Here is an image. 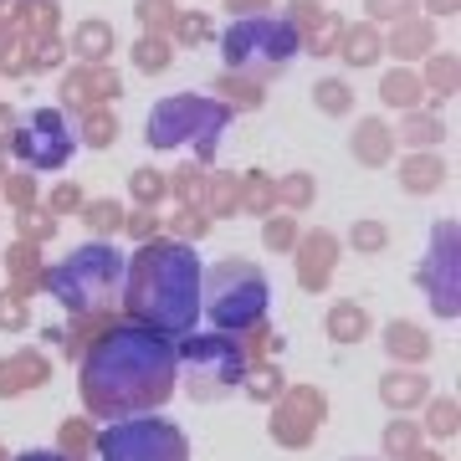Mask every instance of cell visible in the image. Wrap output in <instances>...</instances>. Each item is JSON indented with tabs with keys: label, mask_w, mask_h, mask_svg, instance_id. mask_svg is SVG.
Masks as SVG:
<instances>
[{
	"label": "cell",
	"mask_w": 461,
	"mask_h": 461,
	"mask_svg": "<svg viewBox=\"0 0 461 461\" xmlns=\"http://www.w3.org/2000/svg\"><path fill=\"white\" fill-rule=\"evenodd\" d=\"M175 390V348L149 329L108 333L83 364V400L98 415H123L133 405H154Z\"/></svg>",
	"instance_id": "obj_1"
},
{
	"label": "cell",
	"mask_w": 461,
	"mask_h": 461,
	"mask_svg": "<svg viewBox=\"0 0 461 461\" xmlns=\"http://www.w3.org/2000/svg\"><path fill=\"white\" fill-rule=\"evenodd\" d=\"M129 308L159 333H185L200 313V262L190 247H149L133 257Z\"/></svg>",
	"instance_id": "obj_2"
},
{
	"label": "cell",
	"mask_w": 461,
	"mask_h": 461,
	"mask_svg": "<svg viewBox=\"0 0 461 461\" xmlns=\"http://www.w3.org/2000/svg\"><path fill=\"white\" fill-rule=\"evenodd\" d=\"M118 282H123V257L113 247H83L51 272V287L67 308H103L118 293Z\"/></svg>",
	"instance_id": "obj_3"
},
{
	"label": "cell",
	"mask_w": 461,
	"mask_h": 461,
	"mask_svg": "<svg viewBox=\"0 0 461 461\" xmlns=\"http://www.w3.org/2000/svg\"><path fill=\"white\" fill-rule=\"evenodd\" d=\"M205 308L221 329H251L257 318L267 313V282L257 267L247 262H221L211 272V297Z\"/></svg>",
	"instance_id": "obj_4"
},
{
	"label": "cell",
	"mask_w": 461,
	"mask_h": 461,
	"mask_svg": "<svg viewBox=\"0 0 461 461\" xmlns=\"http://www.w3.org/2000/svg\"><path fill=\"white\" fill-rule=\"evenodd\" d=\"M103 461H185V436L169 420H118L98 441Z\"/></svg>",
	"instance_id": "obj_5"
},
{
	"label": "cell",
	"mask_w": 461,
	"mask_h": 461,
	"mask_svg": "<svg viewBox=\"0 0 461 461\" xmlns=\"http://www.w3.org/2000/svg\"><path fill=\"white\" fill-rule=\"evenodd\" d=\"M226 123V108L221 103H205V98H169L154 108L149 118V144L154 149H175L185 144L190 133H215Z\"/></svg>",
	"instance_id": "obj_6"
},
{
	"label": "cell",
	"mask_w": 461,
	"mask_h": 461,
	"mask_svg": "<svg viewBox=\"0 0 461 461\" xmlns=\"http://www.w3.org/2000/svg\"><path fill=\"white\" fill-rule=\"evenodd\" d=\"M293 47H297V32H293V26L267 21V16L236 21V26L226 32V57H230V67H251L257 57H262L267 67H277Z\"/></svg>",
	"instance_id": "obj_7"
},
{
	"label": "cell",
	"mask_w": 461,
	"mask_h": 461,
	"mask_svg": "<svg viewBox=\"0 0 461 461\" xmlns=\"http://www.w3.org/2000/svg\"><path fill=\"white\" fill-rule=\"evenodd\" d=\"M185 364H190V379H205V384H190L195 400H205L211 390L226 395L230 384L241 379V354L226 339H195V344H185Z\"/></svg>",
	"instance_id": "obj_8"
},
{
	"label": "cell",
	"mask_w": 461,
	"mask_h": 461,
	"mask_svg": "<svg viewBox=\"0 0 461 461\" xmlns=\"http://www.w3.org/2000/svg\"><path fill=\"white\" fill-rule=\"evenodd\" d=\"M16 149L32 159V165H62L67 154H72V139H67V123L62 113H51V108H41V113L32 118V129L16 139Z\"/></svg>",
	"instance_id": "obj_9"
},
{
	"label": "cell",
	"mask_w": 461,
	"mask_h": 461,
	"mask_svg": "<svg viewBox=\"0 0 461 461\" xmlns=\"http://www.w3.org/2000/svg\"><path fill=\"white\" fill-rule=\"evenodd\" d=\"M451 241H456V236L446 226L441 236H436V262L420 272V282H426L430 297H436V313H446V318L456 313V257H451Z\"/></svg>",
	"instance_id": "obj_10"
},
{
	"label": "cell",
	"mask_w": 461,
	"mask_h": 461,
	"mask_svg": "<svg viewBox=\"0 0 461 461\" xmlns=\"http://www.w3.org/2000/svg\"><path fill=\"white\" fill-rule=\"evenodd\" d=\"M379 395H384V405L405 411V405H415V400H426V379H415V375H384V379H379Z\"/></svg>",
	"instance_id": "obj_11"
},
{
	"label": "cell",
	"mask_w": 461,
	"mask_h": 461,
	"mask_svg": "<svg viewBox=\"0 0 461 461\" xmlns=\"http://www.w3.org/2000/svg\"><path fill=\"white\" fill-rule=\"evenodd\" d=\"M390 354H400V359H426L430 354V344H426V333L420 329H411V323H390Z\"/></svg>",
	"instance_id": "obj_12"
},
{
	"label": "cell",
	"mask_w": 461,
	"mask_h": 461,
	"mask_svg": "<svg viewBox=\"0 0 461 461\" xmlns=\"http://www.w3.org/2000/svg\"><path fill=\"white\" fill-rule=\"evenodd\" d=\"M329 333H333V339H344V344L364 339V313H359V308H333V313H329Z\"/></svg>",
	"instance_id": "obj_13"
},
{
	"label": "cell",
	"mask_w": 461,
	"mask_h": 461,
	"mask_svg": "<svg viewBox=\"0 0 461 461\" xmlns=\"http://www.w3.org/2000/svg\"><path fill=\"white\" fill-rule=\"evenodd\" d=\"M436 180H441V165H436V159H411V165H405V185H411V190H430Z\"/></svg>",
	"instance_id": "obj_14"
},
{
	"label": "cell",
	"mask_w": 461,
	"mask_h": 461,
	"mask_svg": "<svg viewBox=\"0 0 461 461\" xmlns=\"http://www.w3.org/2000/svg\"><path fill=\"white\" fill-rule=\"evenodd\" d=\"M430 430H436V436H451V430H456V405H451V400H441V405L430 411Z\"/></svg>",
	"instance_id": "obj_15"
},
{
	"label": "cell",
	"mask_w": 461,
	"mask_h": 461,
	"mask_svg": "<svg viewBox=\"0 0 461 461\" xmlns=\"http://www.w3.org/2000/svg\"><path fill=\"white\" fill-rule=\"evenodd\" d=\"M77 47H83L87 57H103V47H108V26H83V36H77Z\"/></svg>",
	"instance_id": "obj_16"
},
{
	"label": "cell",
	"mask_w": 461,
	"mask_h": 461,
	"mask_svg": "<svg viewBox=\"0 0 461 461\" xmlns=\"http://www.w3.org/2000/svg\"><path fill=\"white\" fill-rule=\"evenodd\" d=\"M318 93H323V108H348V87L344 83H323Z\"/></svg>",
	"instance_id": "obj_17"
},
{
	"label": "cell",
	"mask_w": 461,
	"mask_h": 461,
	"mask_svg": "<svg viewBox=\"0 0 461 461\" xmlns=\"http://www.w3.org/2000/svg\"><path fill=\"white\" fill-rule=\"evenodd\" d=\"M359 247H384V230H375V226H359Z\"/></svg>",
	"instance_id": "obj_18"
},
{
	"label": "cell",
	"mask_w": 461,
	"mask_h": 461,
	"mask_svg": "<svg viewBox=\"0 0 461 461\" xmlns=\"http://www.w3.org/2000/svg\"><path fill=\"white\" fill-rule=\"evenodd\" d=\"M21 461H62V456H47V451H26Z\"/></svg>",
	"instance_id": "obj_19"
},
{
	"label": "cell",
	"mask_w": 461,
	"mask_h": 461,
	"mask_svg": "<svg viewBox=\"0 0 461 461\" xmlns=\"http://www.w3.org/2000/svg\"><path fill=\"white\" fill-rule=\"evenodd\" d=\"M411 461H441V456H430V451H426V456H420V451H415V456Z\"/></svg>",
	"instance_id": "obj_20"
}]
</instances>
